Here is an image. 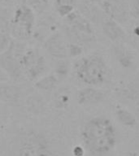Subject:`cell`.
<instances>
[{
    "mask_svg": "<svg viewBox=\"0 0 139 156\" xmlns=\"http://www.w3.org/2000/svg\"><path fill=\"white\" fill-rule=\"evenodd\" d=\"M85 149L95 156L109 153L116 145V131L112 122L104 116L89 119L81 129Z\"/></svg>",
    "mask_w": 139,
    "mask_h": 156,
    "instance_id": "6da1fadb",
    "label": "cell"
},
{
    "mask_svg": "<svg viewBox=\"0 0 139 156\" xmlns=\"http://www.w3.org/2000/svg\"><path fill=\"white\" fill-rule=\"evenodd\" d=\"M107 64L99 54L84 56L77 61L74 73L77 79L88 86H98L104 83L107 76Z\"/></svg>",
    "mask_w": 139,
    "mask_h": 156,
    "instance_id": "7a4b0ae2",
    "label": "cell"
},
{
    "mask_svg": "<svg viewBox=\"0 0 139 156\" xmlns=\"http://www.w3.org/2000/svg\"><path fill=\"white\" fill-rule=\"evenodd\" d=\"M36 15L25 3H19L13 9L9 35L12 39L23 41L34 36Z\"/></svg>",
    "mask_w": 139,
    "mask_h": 156,
    "instance_id": "3957f363",
    "label": "cell"
},
{
    "mask_svg": "<svg viewBox=\"0 0 139 156\" xmlns=\"http://www.w3.org/2000/svg\"><path fill=\"white\" fill-rule=\"evenodd\" d=\"M64 19V35L72 40V43L82 46L95 39L94 30L92 24L84 16L75 10Z\"/></svg>",
    "mask_w": 139,
    "mask_h": 156,
    "instance_id": "277c9868",
    "label": "cell"
},
{
    "mask_svg": "<svg viewBox=\"0 0 139 156\" xmlns=\"http://www.w3.org/2000/svg\"><path fill=\"white\" fill-rule=\"evenodd\" d=\"M51 146L47 136L37 130H29L20 136L16 156H51Z\"/></svg>",
    "mask_w": 139,
    "mask_h": 156,
    "instance_id": "5b68a950",
    "label": "cell"
},
{
    "mask_svg": "<svg viewBox=\"0 0 139 156\" xmlns=\"http://www.w3.org/2000/svg\"><path fill=\"white\" fill-rule=\"evenodd\" d=\"M24 46L22 41L12 38L9 48L0 54V68L7 73L12 82L20 84L26 80L20 62V56L26 48Z\"/></svg>",
    "mask_w": 139,
    "mask_h": 156,
    "instance_id": "8992f818",
    "label": "cell"
},
{
    "mask_svg": "<svg viewBox=\"0 0 139 156\" xmlns=\"http://www.w3.org/2000/svg\"><path fill=\"white\" fill-rule=\"evenodd\" d=\"M20 62L25 80L35 82L46 75L47 71L46 58L38 49L26 47L20 56Z\"/></svg>",
    "mask_w": 139,
    "mask_h": 156,
    "instance_id": "52a82bcc",
    "label": "cell"
},
{
    "mask_svg": "<svg viewBox=\"0 0 139 156\" xmlns=\"http://www.w3.org/2000/svg\"><path fill=\"white\" fill-rule=\"evenodd\" d=\"M43 47L46 53L56 60L69 58V43L66 41L65 35L60 32L55 31L47 37L44 40Z\"/></svg>",
    "mask_w": 139,
    "mask_h": 156,
    "instance_id": "ba28073f",
    "label": "cell"
},
{
    "mask_svg": "<svg viewBox=\"0 0 139 156\" xmlns=\"http://www.w3.org/2000/svg\"><path fill=\"white\" fill-rule=\"evenodd\" d=\"M100 7L108 18L121 25L125 24L130 16L129 4L126 0H102Z\"/></svg>",
    "mask_w": 139,
    "mask_h": 156,
    "instance_id": "9c48e42d",
    "label": "cell"
},
{
    "mask_svg": "<svg viewBox=\"0 0 139 156\" xmlns=\"http://www.w3.org/2000/svg\"><path fill=\"white\" fill-rule=\"evenodd\" d=\"M24 98V90L18 83H0V102L18 106Z\"/></svg>",
    "mask_w": 139,
    "mask_h": 156,
    "instance_id": "30bf717a",
    "label": "cell"
},
{
    "mask_svg": "<svg viewBox=\"0 0 139 156\" xmlns=\"http://www.w3.org/2000/svg\"><path fill=\"white\" fill-rule=\"evenodd\" d=\"M104 98V93L93 86L82 88L78 90L77 94V102L82 107H91L99 104Z\"/></svg>",
    "mask_w": 139,
    "mask_h": 156,
    "instance_id": "8fae6325",
    "label": "cell"
},
{
    "mask_svg": "<svg viewBox=\"0 0 139 156\" xmlns=\"http://www.w3.org/2000/svg\"><path fill=\"white\" fill-rule=\"evenodd\" d=\"M102 30L105 36L115 43H120L127 36L121 24L108 17L102 21Z\"/></svg>",
    "mask_w": 139,
    "mask_h": 156,
    "instance_id": "7c38bea8",
    "label": "cell"
},
{
    "mask_svg": "<svg viewBox=\"0 0 139 156\" xmlns=\"http://www.w3.org/2000/svg\"><path fill=\"white\" fill-rule=\"evenodd\" d=\"M112 54L116 60L124 68H131L134 64V54L122 43H116L112 46Z\"/></svg>",
    "mask_w": 139,
    "mask_h": 156,
    "instance_id": "4fadbf2b",
    "label": "cell"
},
{
    "mask_svg": "<svg viewBox=\"0 0 139 156\" xmlns=\"http://www.w3.org/2000/svg\"><path fill=\"white\" fill-rule=\"evenodd\" d=\"M24 103L28 111L34 114H40L46 108V102L43 97L37 93L27 95L24 98Z\"/></svg>",
    "mask_w": 139,
    "mask_h": 156,
    "instance_id": "5bb4252c",
    "label": "cell"
},
{
    "mask_svg": "<svg viewBox=\"0 0 139 156\" xmlns=\"http://www.w3.org/2000/svg\"><path fill=\"white\" fill-rule=\"evenodd\" d=\"M60 80L55 74H46L34 82V87L37 91L41 92H52L57 89Z\"/></svg>",
    "mask_w": 139,
    "mask_h": 156,
    "instance_id": "9a60e30c",
    "label": "cell"
},
{
    "mask_svg": "<svg viewBox=\"0 0 139 156\" xmlns=\"http://www.w3.org/2000/svg\"><path fill=\"white\" fill-rule=\"evenodd\" d=\"M55 12L62 18H65L76 10L77 0H53Z\"/></svg>",
    "mask_w": 139,
    "mask_h": 156,
    "instance_id": "2e32d148",
    "label": "cell"
},
{
    "mask_svg": "<svg viewBox=\"0 0 139 156\" xmlns=\"http://www.w3.org/2000/svg\"><path fill=\"white\" fill-rule=\"evenodd\" d=\"M24 3L33 10L37 16L46 15L51 6H53V0H26Z\"/></svg>",
    "mask_w": 139,
    "mask_h": 156,
    "instance_id": "e0dca14e",
    "label": "cell"
},
{
    "mask_svg": "<svg viewBox=\"0 0 139 156\" xmlns=\"http://www.w3.org/2000/svg\"><path fill=\"white\" fill-rule=\"evenodd\" d=\"M116 116L118 121L124 126L133 127L137 124L135 115L126 108L119 107L116 111Z\"/></svg>",
    "mask_w": 139,
    "mask_h": 156,
    "instance_id": "ac0fdd59",
    "label": "cell"
},
{
    "mask_svg": "<svg viewBox=\"0 0 139 156\" xmlns=\"http://www.w3.org/2000/svg\"><path fill=\"white\" fill-rule=\"evenodd\" d=\"M13 10L9 7L0 6V30L9 34V28Z\"/></svg>",
    "mask_w": 139,
    "mask_h": 156,
    "instance_id": "d6986e66",
    "label": "cell"
},
{
    "mask_svg": "<svg viewBox=\"0 0 139 156\" xmlns=\"http://www.w3.org/2000/svg\"><path fill=\"white\" fill-rule=\"evenodd\" d=\"M71 101V96L69 92L66 90H60L57 91L54 97L53 102L56 108L65 109L69 106Z\"/></svg>",
    "mask_w": 139,
    "mask_h": 156,
    "instance_id": "ffe728a7",
    "label": "cell"
},
{
    "mask_svg": "<svg viewBox=\"0 0 139 156\" xmlns=\"http://www.w3.org/2000/svg\"><path fill=\"white\" fill-rule=\"evenodd\" d=\"M70 63L68 60V58L59 59V60H56L54 74L61 81L68 76V74L70 72Z\"/></svg>",
    "mask_w": 139,
    "mask_h": 156,
    "instance_id": "44dd1931",
    "label": "cell"
},
{
    "mask_svg": "<svg viewBox=\"0 0 139 156\" xmlns=\"http://www.w3.org/2000/svg\"><path fill=\"white\" fill-rule=\"evenodd\" d=\"M12 42V37L9 34L0 30V54L3 53L9 48Z\"/></svg>",
    "mask_w": 139,
    "mask_h": 156,
    "instance_id": "7402d4cb",
    "label": "cell"
},
{
    "mask_svg": "<svg viewBox=\"0 0 139 156\" xmlns=\"http://www.w3.org/2000/svg\"><path fill=\"white\" fill-rule=\"evenodd\" d=\"M83 47L80 45L76 43H69L68 47V55L69 57H77L82 54Z\"/></svg>",
    "mask_w": 139,
    "mask_h": 156,
    "instance_id": "603a6c76",
    "label": "cell"
},
{
    "mask_svg": "<svg viewBox=\"0 0 139 156\" xmlns=\"http://www.w3.org/2000/svg\"><path fill=\"white\" fill-rule=\"evenodd\" d=\"M130 16L135 20H139V0H132L129 4Z\"/></svg>",
    "mask_w": 139,
    "mask_h": 156,
    "instance_id": "cb8c5ba5",
    "label": "cell"
},
{
    "mask_svg": "<svg viewBox=\"0 0 139 156\" xmlns=\"http://www.w3.org/2000/svg\"><path fill=\"white\" fill-rule=\"evenodd\" d=\"M10 81V79L8 76L4 71L2 70V68H0V83H5Z\"/></svg>",
    "mask_w": 139,
    "mask_h": 156,
    "instance_id": "d4e9b609",
    "label": "cell"
},
{
    "mask_svg": "<svg viewBox=\"0 0 139 156\" xmlns=\"http://www.w3.org/2000/svg\"><path fill=\"white\" fill-rule=\"evenodd\" d=\"M18 1L19 0H0V6L9 7L10 6H12Z\"/></svg>",
    "mask_w": 139,
    "mask_h": 156,
    "instance_id": "484cf974",
    "label": "cell"
},
{
    "mask_svg": "<svg viewBox=\"0 0 139 156\" xmlns=\"http://www.w3.org/2000/svg\"><path fill=\"white\" fill-rule=\"evenodd\" d=\"M132 34L133 36H134L136 38L139 39V23L138 24H136L133 25V28H132Z\"/></svg>",
    "mask_w": 139,
    "mask_h": 156,
    "instance_id": "4316f807",
    "label": "cell"
},
{
    "mask_svg": "<svg viewBox=\"0 0 139 156\" xmlns=\"http://www.w3.org/2000/svg\"><path fill=\"white\" fill-rule=\"evenodd\" d=\"M121 156H139V154L136 151H128L123 154Z\"/></svg>",
    "mask_w": 139,
    "mask_h": 156,
    "instance_id": "83f0119b",
    "label": "cell"
},
{
    "mask_svg": "<svg viewBox=\"0 0 139 156\" xmlns=\"http://www.w3.org/2000/svg\"><path fill=\"white\" fill-rule=\"evenodd\" d=\"M25 1H26V0H20V3H24V2H25Z\"/></svg>",
    "mask_w": 139,
    "mask_h": 156,
    "instance_id": "f1b7e54d",
    "label": "cell"
},
{
    "mask_svg": "<svg viewBox=\"0 0 139 156\" xmlns=\"http://www.w3.org/2000/svg\"><path fill=\"white\" fill-rule=\"evenodd\" d=\"M80 1H85V0H80Z\"/></svg>",
    "mask_w": 139,
    "mask_h": 156,
    "instance_id": "f546056e",
    "label": "cell"
},
{
    "mask_svg": "<svg viewBox=\"0 0 139 156\" xmlns=\"http://www.w3.org/2000/svg\"><path fill=\"white\" fill-rule=\"evenodd\" d=\"M90 1H92V0H90ZM101 1H102V0H101Z\"/></svg>",
    "mask_w": 139,
    "mask_h": 156,
    "instance_id": "4dcf8cb0",
    "label": "cell"
}]
</instances>
